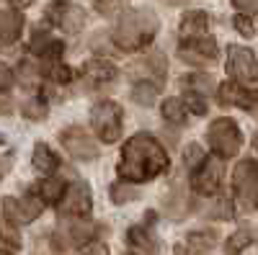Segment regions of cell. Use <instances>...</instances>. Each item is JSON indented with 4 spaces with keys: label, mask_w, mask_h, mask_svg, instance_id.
<instances>
[{
    "label": "cell",
    "mask_w": 258,
    "mask_h": 255,
    "mask_svg": "<svg viewBox=\"0 0 258 255\" xmlns=\"http://www.w3.org/2000/svg\"><path fill=\"white\" fill-rule=\"evenodd\" d=\"M83 75H85V80H88L91 85H106V82H114L119 72H116V67L111 65V62L91 59L88 65L83 67Z\"/></svg>",
    "instance_id": "e0dca14e"
},
{
    "label": "cell",
    "mask_w": 258,
    "mask_h": 255,
    "mask_svg": "<svg viewBox=\"0 0 258 255\" xmlns=\"http://www.w3.org/2000/svg\"><path fill=\"white\" fill-rule=\"evenodd\" d=\"M158 29H160V21H158L155 11H150V8L124 11L114 29V44L124 52L145 49L155 39Z\"/></svg>",
    "instance_id": "7a4b0ae2"
},
{
    "label": "cell",
    "mask_w": 258,
    "mask_h": 255,
    "mask_svg": "<svg viewBox=\"0 0 258 255\" xmlns=\"http://www.w3.org/2000/svg\"><path fill=\"white\" fill-rule=\"evenodd\" d=\"M183 62L191 65H212L217 59V41L209 36H199V39H183V47L178 49Z\"/></svg>",
    "instance_id": "8fae6325"
},
{
    "label": "cell",
    "mask_w": 258,
    "mask_h": 255,
    "mask_svg": "<svg viewBox=\"0 0 258 255\" xmlns=\"http://www.w3.org/2000/svg\"><path fill=\"white\" fill-rule=\"evenodd\" d=\"M222 173H225L222 157H217V155L204 157L197 167H194V178H191L194 191L202 194V196H212L214 191L220 188V183H222Z\"/></svg>",
    "instance_id": "52a82bcc"
},
{
    "label": "cell",
    "mask_w": 258,
    "mask_h": 255,
    "mask_svg": "<svg viewBox=\"0 0 258 255\" xmlns=\"http://www.w3.org/2000/svg\"><path fill=\"white\" fill-rule=\"evenodd\" d=\"M11 85H13V72H11V67H6L3 62H0V93L11 91Z\"/></svg>",
    "instance_id": "d590c367"
},
{
    "label": "cell",
    "mask_w": 258,
    "mask_h": 255,
    "mask_svg": "<svg viewBox=\"0 0 258 255\" xmlns=\"http://www.w3.org/2000/svg\"><path fill=\"white\" fill-rule=\"evenodd\" d=\"M207 139L217 157H235L243 147V134L232 119H214L207 129Z\"/></svg>",
    "instance_id": "3957f363"
},
{
    "label": "cell",
    "mask_w": 258,
    "mask_h": 255,
    "mask_svg": "<svg viewBox=\"0 0 258 255\" xmlns=\"http://www.w3.org/2000/svg\"><path fill=\"white\" fill-rule=\"evenodd\" d=\"M75 255H109V247H106V242H101V240H88Z\"/></svg>",
    "instance_id": "4dcf8cb0"
},
{
    "label": "cell",
    "mask_w": 258,
    "mask_h": 255,
    "mask_svg": "<svg viewBox=\"0 0 258 255\" xmlns=\"http://www.w3.org/2000/svg\"><path fill=\"white\" fill-rule=\"evenodd\" d=\"M227 75L235 82H258V62L255 54L245 47H230L227 49Z\"/></svg>",
    "instance_id": "ba28073f"
},
{
    "label": "cell",
    "mask_w": 258,
    "mask_h": 255,
    "mask_svg": "<svg viewBox=\"0 0 258 255\" xmlns=\"http://www.w3.org/2000/svg\"><path fill=\"white\" fill-rule=\"evenodd\" d=\"M62 191H64V183L62 181H57V178H44L41 181V199H44V204H54V201H59V196H62Z\"/></svg>",
    "instance_id": "484cf974"
},
{
    "label": "cell",
    "mask_w": 258,
    "mask_h": 255,
    "mask_svg": "<svg viewBox=\"0 0 258 255\" xmlns=\"http://www.w3.org/2000/svg\"><path fill=\"white\" fill-rule=\"evenodd\" d=\"M96 6H98V11L101 13H116L119 8H124L126 6V0H96Z\"/></svg>",
    "instance_id": "d6a6232c"
},
{
    "label": "cell",
    "mask_w": 258,
    "mask_h": 255,
    "mask_svg": "<svg viewBox=\"0 0 258 255\" xmlns=\"http://www.w3.org/2000/svg\"><path fill=\"white\" fill-rule=\"evenodd\" d=\"M207 26H209V18L204 11H188L181 18V36L183 39H199L207 36Z\"/></svg>",
    "instance_id": "ac0fdd59"
},
{
    "label": "cell",
    "mask_w": 258,
    "mask_h": 255,
    "mask_svg": "<svg viewBox=\"0 0 258 255\" xmlns=\"http://www.w3.org/2000/svg\"><path fill=\"white\" fill-rule=\"evenodd\" d=\"M0 176H3V165H0Z\"/></svg>",
    "instance_id": "b9f144b4"
},
{
    "label": "cell",
    "mask_w": 258,
    "mask_h": 255,
    "mask_svg": "<svg viewBox=\"0 0 258 255\" xmlns=\"http://www.w3.org/2000/svg\"><path fill=\"white\" fill-rule=\"evenodd\" d=\"M52 240L49 237H36V245H34V255H57V250H52Z\"/></svg>",
    "instance_id": "836d02e7"
},
{
    "label": "cell",
    "mask_w": 258,
    "mask_h": 255,
    "mask_svg": "<svg viewBox=\"0 0 258 255\" xmlns=\"http://www.w3.org/2000/svg\"><path fill=\"white\" fill-rule=\"evenodd\" d=\"M214 232H209V229H202V232H191V235L186 237V245H188V250L194 252V255H207L212 247H214Z\"/></svg>",
    "instance_id": "44dd1931"
},
{
    "label": "cell",
    "mask_w": 258,
    "mask_h": 255,
    "mask_svg": "<svg viewBox=\"0 0 258 255\" xmlns=\"http://www.w3.org/2000/svg\"><path fill=\"white\" fill-rule=\"evenodd\" d=\"M91 124H93V129L98 134L101 142L106 144H114L119 137H121V106L114 103V101H101L93 106V111H91Z\"/></svg>",
    "instance_id": "277c9868"
},
{
    "label": "cell",
    "mask_w": 258,
    "mask_h": 255,
    "mask_svg": "<svg viewBox=\"0 0 258 255\" xmlns=\"http://www.w3.org/2000/svg\"><path fill=\"white\" fill-rule=\"evenodd\" d=\"M85 24V13L78 8V6H68L62 8V16H59V26L68 31V34H78Z\"/></svg>",
    "instance_id": "7402d4cb"
},
{
    "label": "cell",
    "mask_w": 258,
    "mask_h": 255,
    "mask_svg": "<svg viewBox=\"0 0 258 255\" xmlns=\"http://www.w3.org/2000/svg\"><path fill=\"white\" fill-rule=\"evenodd\" d=\"M202 160H204V152L199 150L197 144H191L188 150H186V167H197Z\"/></svg>",
    "instance_id": "e575fe53"
},
{
    "label": "cell",
    "mask_w": 258,
    "mask_h": 255,
    "mask_svg": "<svg viewBox=\"0 0 258 255\" xmlns=\"http://www.w3.org/2000/svg\"><path fill=\"white\" fill-rule=\"evenodd\" d=\"M47 75H49L54 82H70V80H73V70L64 67V65H59V59L47 65Z\"/></svg>",
    "instance_id": "f1b7e54d"
},
{
    "label": "cell",
    "mask_w": 258,
    "mask_h": 255,
    "mask_svg": "<svg viewBox=\"0 0 258 255\" xmlns=\"http://www.w3.org/2000/svg\"><path fill=\"white\" fill-rule=\"evenodd\" d=\"M0 240L11 247H21V235L16 229V222H11L3 211H0Z\"/></svg>",
    "instance_id": "d4e9b609"
},
{
    "label": "cell",
    "mask_w": 258,
    "mask_h": 255,
    "mask_svg": "<svg viewBox=\"0 0 258 255\" xmlns=\"http://www.w3.org/2000/svg\"><path fill=\"white\" fill-rule=\"evenodd\" d=\"M132 101L140 106H153L158 101V85L155 82H137L132 88Z\"/></svg>",
    "instance_id": "cb8c5ba5"
},
{
    "label": "cell",
    "mask_w": 258,
    "mask_h": 255,
    "mask_svg": "<svg viewBox=\"0 0 258 255\" xmlns=\"http://www.w3.org/2000/svg\"><path fill=\"white\" fill-rule=\"evenodd\" d=\"M34 167L39 170V173H44V176H52L54 170L59 167V157L49 150L44 142H39L34 147Z\"/></svg>",
    "instance_id": "d6986e66"
},
{
    "label": "cell",
    "mask_w": 258,
    "mask_h": 255,
    "mask_svg": "<svg viewBox=\"0 0 258 255\" xmlns=\"http://www.w3.org/2000/svg\"><path fill=\"white\" fill-rule=\"evenodd\" d=\"M253 96L255 93H250V91H245L240 82H222L220 85V91H217V101L222 103V106H238V109H245V111H250V106H253Z\"/></svg>",
    "instance_id": "4fadbf2b"
},
{
    "label": "cell",
    "mask_w": 258,
    "mask_h": 255,
    "mask_svg": "<svg viewBox=\"0 0 258 255\" xmlns=\"http://www.w3.org/2000/svg\"><path fill=\"white\" fill-rule=\"evenodd\" d=\"M235 8H238L240 13L250 16V13H258V0H232Z\"/></svg>",
    "instance_id": "8d00e7d4"
},
{
    "label": "cell",
    "mask_w": 258,
    "mask_h": 255,
    "mask_svg": "<svg viewBox=\"0 0 258 255\" xmlns=\"http://www.w3.org/2000/svg\"><path fill=\"white\" fill-rule=\"evenodd\" d=\"M0 255H11V252H6V250H0Z\"/></svg>",
    "instance_id": "60d3db41"
},
{
    "label": "cell",
    "mask_w": 258,
    "mask_h": 255,
    "mask_svg": "<svg viewBox=\"0 0 258 255\" xmlns=\"http://www.w3.org/2000/svg\"><path fill=\"white\" fill-rule=\"evenodd\" d=\"M253 144H255V150H258V134H255V142H253Z\"/></svg>",
    "instance_id": "ab89813d"
},
{
    "label": "cell",
    "mask_w": 258,
    "mask_h": 255,
    "mask_svg": "<svg viewBox=\"0 0 258 255\" xmlns=\"http://www.w3.org/2000/svg\"><path fill=\"white\" fill-rule=\"evenodd\" d=\"M59 142H62L64 150H68L70 157H78V160H96L98 157V144L88 137V132L80 129V126L64 129Z\"/></svg>",
    "instance_id": "30bf717a"
},
{
    "label": "cell",
    "mask_w": 258,
    "mask_h": 255,
    "mask_svg": "<svg viewBox=\"0 0 258 255\" xmlns=\"http://www.w3.org/2000/svg\"><path fill=\"white\" fill-rule=\"evenodd\" d=\"M31 52L39 54V57H44L47 62H57L62 57V52H64V44H62L59 39H52L47 31L44 34L36 31L34 39H31Z\"/></svg>",
    "instance_id": "2e32d148"
},
{
    "label": "cell",
    "mask_w": 258,
    "mask_h": 255,
    "mask_svg": "<svg viewBox=\"0 0 258 255\" xmlns=\"http://www.w3.org/2000/svg\"><path fill=\"white\" fill-rule=\"evenodd\" d=\"M181 101H183V106H186V111H188V114H197V116H202V114L207 111V103H204L202 93H197V91H188Z\"/></svg>",
    "instance_id": "83f0119b"
},
{
    "label": "cell",
    "mask_w": 258,
    "mask_h": 255,
    "mask_svg": "<svg viewBox=\"0 0 258 255\" xmlns=\"http://www.w3.org/2000/svg\"><path fill=\"white\" fill-rule=\"evenodd\" d=\"M232 24H235V29H238L243 36H253V34H255L253 21H250V16H245V13H238V16H235V21H232Z\"/></svg>",
    "instance_id": "1f68e13d"
},
{
    "label": "cell",
    "mask_w": 258,
    "mask_h": 255,
    "mask_svg": "<svg viewBox=\"0 0 258 255\" xmlns=\"http://www.w3.org/2000/svg\"><path fill=\"white\" fill-rule=\"evenodd\" d=\"M163 116H165L170 124H186V119H188L191 114L186 111V106H183L181 98H168V101L163 103Z\"/></svg>",
    "instance_id": "603a6c76"
},
{
    "label": "cell",
    "mask_w": 258,
    "mask_h": 255,
    "mask_svg": "<svg viewBox=\"0 0 258 255\" xmlns=\"http://www.w3.org/2000/svg\"><path fill=\"white\" fill-rule=\"evenodd\" d=\"M126 242L132 255H155L158 252V240L153 232H147L145 227H132L126 232Z\"/></svg>",
    "instance_id": "9a60e30c"
},
{
    "label": "cell",
    "mask_w": 258,
    "mask_h": 255,
    "mask_svg": "<svg viewBox=\"0 0 258 255\" xmlns=\"http://www.w3.org/2000/svg\"><path fill=\"white\" fill-rule=\"evenodd\" d=\"M93 209V201H91V188L85 183H73L62 191L59 196V217L62 219H88Z\"/></svg>",
    "instance_id": "8992f818"
},
{
    "label": "cell",
    "mask_w": 258,
    "mask_h": 255,
    "mask_svg": "<svg viewBox=\"0 0 258 255\" xmlns=\"http://www.w3.org/2000/svg\"><path fill=\"white\" fill-rule=\"evenodd\" d=\"M250 114H255V116H258V93L253 96V106H250Z\"/></svg>",
    "instance_id": "f35d334b"
},
{
    "label": "cell",
    "mask_w": 258,
    "mask_h": 255,
    "mask_svg": "<svg viewBox=\"0 0 258 255\" xmlns=\"http://www.w3.org/2000/svg\"><path fill=\"white\" fill-rule=\"evenodd\" d=\"M24 114L29 119H44L47 116V103L41 101V98H31L26 106H24Z\"/></svg>",
    "instance_id": "f546056e"
},
{
    "label": "cell",
    "mask_w": 258,
    "mask_h": 255,
    "mask_svg": "<svg viewBox=\"0 0 258 255\" xmlns=\"http://www.w3.org/2000/svg\"><path fill=\"white\" fill-rule=\"evenodd\" d=\"M111 199L114 204H126V201H135L137 199V188L132 183H126V181H119L111 186Z\"/></svg>",
    "instance_id": "4316f807"
},
{
    "label": "cell",
    "mask_w": 258,
    "mask_h": 255,
    "mask_svg": "<svg viewBox=\"0 0 258 255\" xmlns=\"http://www.w3.org/2000/svg\"><path fill=\"white\" fill-rule=\"evenodd\" d=\"M93 224L88 219H62L59 227V242H54V247H75V245H85L88 240H93Z\"/></svg>",
    "instance_id": "7c38bea8"
},
{
    "label": "cell",
    "mask_w": 258,
    "mask_h": 255,
    "mask_svg": "<svg viewBox=\"0 0 258 255\" xmlns=\"http://www.w3.org/2000/svg\"><path fill=\"white\" fill-rule=\"evenodd\" d=\"M11 3H13V6H18V8H26V6H31V3H34V0H11Z\"/></svg>",
    "instance_id": "74e56055"
},
{
    "label": "cell",
    "mask_w": 258,
    "mask_h": 255,
    "mask_svg": "<svg viewBox=\"0 0 258 255\" xmlns=\"http://www.w3.org/2000/svg\"><path fill=\"white\" fill-rule=\"evenodd\" d=\"M44 199H41L36 191H29V194L21 199V201H16V199H6L3 201V214L11 219V222H24V224H29V222H34L41 211H44Z\"/></svg>",
    "instance_id": "9c48e42d"
},
{
    "label": "cell",
    "mask_w": 258,
    "mask_h": 255,
    "mask_svg": "<svg viewBox=\"0 0 258 255\" xmlns=\"http://www.w3.org/2000/svg\"><path fill=\"white\" fill-rule=\"evenodd\" d=\"M255 237H258V232H255V229L243 227V229H238V232H235V235L227 240L225 252H227V255H240L245 247H250V245L255 242Z\"/></svg>",
    "instance_id": "ffe728a7"
},
{
    "label": "cell",
    "mask_w": 258,
    "mask_h": 255,
    "mask_svg": "<svg viewBox=\"0 0 258 255\" xmlns=\"http://www.w3.org/2000/svg\"><path fill=\"white\" fill-rule=\"evenodd\" d=\"M21 29H24V16H21L16 8L0 11V47H11L21 36Z\"/></svg>",
    "instance_id": "5bb4252c"
},
{
    "label": "cell",
    "mask_w": 258,
    "mask_h": 255,
    "mask_svg": "<svg viewBox=\"0 0 258 255\" xmlns=\"http://www.w3.org/2000/svg\"><path fill=\"white\" fill-rule=\"evenodd\" d=\"M163 170H168V155L155 137L140 132V134L126 139L124 150H121L119 167H116L121 181H126V183L153 181L163 173Z\"/></svg>",
    "instance_id": "6da1fadb"
},
{
    "label": "cell",
    "mask_w": 258,
    "mask_h": 255,
    "mask_svg": "<svg viewBox=\"0 0 258 255\" xmlns=\"http://www.w3.org/2000/svg\"><path fill=\"white\" fill-rule=\"evenodd\" d=\"M232 191H235V199L238 204L250 211L258 206V165L253 160H243L235 167V176H232Z\"/></svg>",
    "instance_id": "5b68a950"
}]
</instances>
